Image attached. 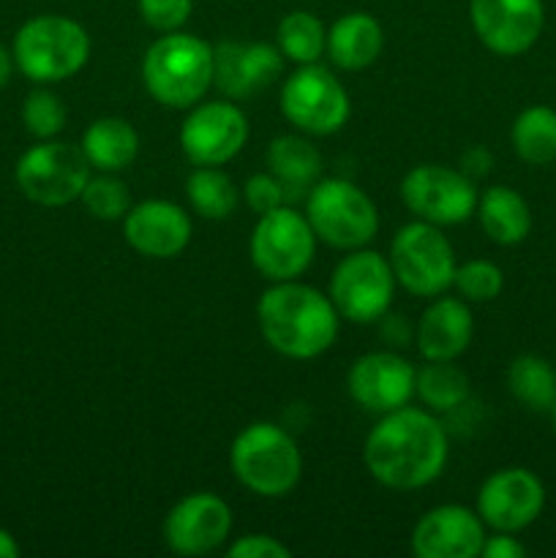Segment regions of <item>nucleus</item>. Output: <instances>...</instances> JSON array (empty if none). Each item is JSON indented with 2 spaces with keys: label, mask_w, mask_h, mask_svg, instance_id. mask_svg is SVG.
Returning <instances> with one entry per match:
<instances>
[{
  "label": "nucleus",
  "mask_w": 556,
  "mask_h": 558,
  "mask_svg": "<svg viewBox=\"0 0 556 558\" xmlns=\"http://www.w3.org/2000/svg\"><path fill=\"white\" fill-rule=\"evenodd\" d=\"M485 543V523L469 507L442 505L425 512L412 532L418 558H474Z\"/></svg>",
  "instance_id": "18"
},
{
  "label": "nucleus",
  "mask_w": 556,
  "mask_h": 558,
  "mask_svg": "<svg viewBox=\"0 0 556 558\" xmlns=\"http://www.w3.org/2000/svg\"><path fill=\"white\" fill-rule=\"evenodd\" d=\"M469 20L474 33L494 54L518 58L543 36V0H472Z\"/></svg>",
  "instance_id": "15"
},
{
  "label": "nucleus",
  "mask_w": 556,
  "mask_h": 558,
  "mask_svg": "<svg viewBox=\"0 0 556 558\" xmlns=\"http://www.w3.org/2000/svg\"><path fill=\"white\" fill-rule=\"evenodd\" d=\"M16 185L31 202L41 207H63L80 199L90 180V161L82 147L69 142L44 140L22 153L16 161Z\"/></svg>",
  "instance_id": "8"
},
{
  "label": "nucleus",
  "mask_w": 556,
  "mask_h": 558,
  "mask_svg": "<svg viewBox=\"0 0 556 558\" xmlns=\"http://www.w3.org/2000/svg\"><path fill=\"white\" fill-rule=\"evenodd\" d=\"M414 392L431 412H452L469 398V379L452 360H428V365L418 371Z\"/></svg>",
  "instance_id": "28"
},
{
  "label": "nucleus",
  "mask_w": 556,
  "mask_h": 558,
  "mask_svg": "<svg viewBox=\"0 0 556 558\" xmlns=\"http://www.w3.org/2000/svg\"><path fill=\"white\" fill-rule=\"evenodd\" d=\"M80 199L85 210L93 218H101V221H118L131 210L129 189L118 178H109V172H104V178L87 180Z\"/></svg>",
  "instance_id": "31"
},
{
  "label": "nucleus",
  "mask_w": 556,
  "mask_h": 558,
  "mask_svg": "<svg viewBox=\"0 0 556 558\" xmlns=\"http://www.w3.org/2000/svg\"><path fill=\"white\" fill-rule=\"evenodd\" d=\"M551 420H554V430H556V403H554V409H551Z\"/></svg>",
  "instance_id": "40"
},
{
  "label": "nucleus",
  "mask_w": 556,
  "mask_h": 558,
  "mask_svg": "<svg viewBox=\"0 0 556 558\" xmlns=\"http://www.w3.org/2000/svg\"><path fill=\"white\" fill-rule=\"evenodd\" d=\"M474 336L472 311L463 300L439 298L423 311L418 325V349L425 360H456Z\"/></svg>",
  "instance_id": "21"
},
{
  "label": "nucleus",
  "mask_w": 556,
  "mask_h": 558,
  "mask_svg": "<svg viewBox=\"0 0 556 558\" xmlns=\"http://www.w3.org/2000/svg\"><path fill=\"white\" fill-rule=\"evenodd\" d=\"M545 507V488L534 472L523 466L499 469L478 494V515L494 532L516 534L532 526Z\"/></svg>",
  "instance_id": "14"
},
{
  "label": "nucleus",
  "mask_w": 556,
  "mask_h": 558,
  "mask_svg": "<svg viewBox=\"0 0 556 558\" xmlns=\"http://www.w3.org/2000/svg\"><path fill=\"white\" fill-rule=\"evenodd\" d=\"M185 196L196 216L207 218V221L229 218L238 207V189L216 167H200L196 172H191V178L185 180Z\"/></svg>",
  "instance_id": "29"
},
{
  "label": "nucleus",
  "mask_w": 556,
  "mask_h": 558,
  "mask_svg": "<svg viewBox=\"0 0 556 558\" xmlns=\"http://www.w3.org/2000/svg\"><path fill=\"white\" fill-rule=\"evenodd\" d=\"M483 558H523L527 556V548L518 543L512 534L496 532L494 537H485L483 550H480Z\"/></svg>",
  "instance_id": "37"
},
{
  "label": "nucleus",
  "mask_w": 556,
  "mask_h": 558,
  "mask_svg": "<svg viewBox=\"0 0 556 558\" xmlns=\"http://www.w3.org/2000/svg\"><path fill=\"white\" fill-rule=\"evenodd\" d=\"M229 466L238 483L262 499L292 494L303 474V456L292 436L276 423H251L234 436Z\"/></svg>",
  "instance_id": "4"
},
{
  "label": "nucleus",
  "mask_w": 556,
  "mask_h": 558,
  "mask_svg": "<svg viewBox=\"0 0 556 558\" xmlns=\"http://www.w3.org/2000/svg\"><path fill=\"white\" fill-rule=\"evenodd\" d=\"M305 218L316 238L341 251L365 248L379 229V213L371 196L341 178L316 180L311 185Z\"/></svg>",
  "instance_id": "6"
},
{
  "label": "nucleus",
  "mask_w": 556,
  "mask_h": 558,
  "mask_svg": "<svg viewBox=\"0 0 556 558\" xmlns=\"http://www.w3.org/2000/svg\"><path fill=\"white\" fill-rule=\"evenodd\" d=\"M245 202H249V207L256 216H265V213L276 210V207H281L287 202V191H283V185L270 172L254 174L245 183Z\"/></svg>",
  "instance_id": "35"
},
{
  "label": "nucleus",
  "mask_w": 556,
  "mask_h": 558,
  "mask_svg": "<svg viewBox=\"0 0 556 558\" xmlns=\"http://www.w3.org/2000/svg\"><path fill=\"white\" fill-rule=\"evenodd\" d=\"M401 199L420 221L436 227H452L478 210V189L467 172L442 167V163H420L401 180Z\"/></svg>",
  "instance_id": "12"
},
{
  "label": "nucleus",
  "mask_w": 556,
  "mask_h": 558,
  "mask_svg": "<svg viewBox=\"0 0 556 558\" xmlns=\"http://www.w3.org/2000/svg\"><path fill=\"white\" fill-rule=\"evenodd\" d=\"M267 167L287 191V199H298L311 191L322 174V156L303 136H278L267 147Z\"/></svg>",
  "instance_id": "25"
},
{
  "label": "nucleus",
  "mask_w": 556,
  "mask_h": 558,
  "mask_svg": "<svg viewBox=\"0 0 556 558\" xmlns=\"http://www.w3.org/2000/svg\"><path fill=\"white\" fill-rule=\"evenodd\" d=\"M516 156L529 167H548L556 161V109L545 104L527 107L510 129Z\"/></svg>",
  "instance_id": "26"
},
{
  "label": "nucleus",
  "mask_w": 556,
  "mask_h": 558,
  "mask_svg": "<svg viewBox=\"0 0 556 558\" xmlns=\"http://www.w3.org/2000/svg\"><path fill=\"white\" fill-rule=\"evenodd\" d=\"M316 251V234L309 218L292 207H276L256 221L249 254L267 281H294L309 270Z\"/></svg>",
  "instance_id": "10"
},
{
  "label": "nucleus",
  "mask_w": 556,
  "mask_h": 558,
  "mask_svg": "<svg viewBox=\"0 0 556 558\" xmlns=\"http://www.w3.org/2000/svg\"><path fill=\"white\" fill-rule=\"evenodd\" d=\"M278 49L292 63H316L327 49V31L311 11H289L278 22Z\"/></svg>",
  "instance_id": "30"
},
{
  "label": "nucleus",
  "mask_w": 556,
  "mask_h": 558,
  "mask_svg": "<svg viewBox=\"0 0 556 558\" xmlns=\"http://www.w3.org/2000/svg\"><path fill=\"white\" fill-rule=\"evenodd\" d=\"M418 371L392 352H371L352 363L347 387L352 401L365 412L387 414L407 407L414 396Z\"/></svg>",
  "instance_id": "17"
},
{
  "label": "nucleus",
  "mask_w": 556,
  "mask_h": 558,
  "mask_svg": "<svg viewBox=\"0 0 556 558\" xmlns=\"http://www.w3.org/2000/svg\"><path fill=\"white\" fill-rule=\"evenodd\" d=\"M281 112L303 134L330 136L347 125L352 104L333 71L319 63H305L283 82Z\"/></svg>",
  "instance_id": "9"
},
{
  "label": "nucleus",
  "mask_w": 556,
  "mask_h": 558,
  "mask_svg": "<svg viewBox=\"0 0 556 558\" xmlns=\"http://www.w3.org/2000/svg\"><path fill=\"white\" fill-rule=\"evenodd\" d=\"M9 76H11V54L0 47V87L9 82Z\"/></svg>",
  "instance_id": "39"
},
{
  "label": "nucleus",
  "mask_w": 556,
  "mask_h": 558,
  "mask_svg": "<svg viewBox=\"0 0 556 558\" xmlns=\"http://www.w3.org/2000/svg\"><path fill=\"white\" fill-rule=\"evenodd\" d=\"M229 558H289L292 550L281 543V539L270 537V534H245L240 537L232 548L227 550Z\"/></svg>",
  "instance_id": "36"
},
{
  "label": "nucleus",
  "mask_w": 556,
  "mask_h": 558,
  "mask_svg": "<svg viewBox=\"0 0 556 558\" xmlns=\"http://www.w3.org/2000/svg\"><path fill=\"white\" fill-rule=\"evenodd\" d=\"M507 390L529 412L551 414L556 403V371L540 354H518L507 368Z\"/></svg>",
  "instance_id": "27"
},
{
  "label": "nucleus",
  "mask_w": 556,
  "mask_h": 558,
  "mask_svg": "<svg viewBox=\"0 0 556 558\" xmlns=\"http://www.w3.org/2000/svg\"><path fill=\"white\" fill-rule=\"evenodd\" d=\"M385 47V31L379 20L365 11H352L333 22L327 31V52L333 63L343 71H363L382 54Z\"/></svg>",
  "instance_id": "22"
},
{
  "label": "nucleus",
  "mask_w": 556,
  "mask_h": 558,
  "mask_svg": "<svg viewBox=\"0 0 556 558\" xmlns=\"http://www.w3.org/2000/svg\"><path fill=\"white\" fill-rule=\"evenodd\" d=\"M123 238L136 254L172 259L191 243V218L174 202H140L123 216Z\"/></svg>",
  "instance_id": "19"
},
{
  "label": "nucleus",
  "mask_w": 556,
  "mask_h": 558,
  "mask_svg": "<svg viewBox=\"0 0 556 558\" xmlns=\"http://www.w3.org/2000/svg\"><path fill=\"white\" fill-rule=\"evenodd\" d=\"M82 153L90 167L112 174L134 163L136 153H140V136L129 120L98 118L87 125L85 136H82Z\"/></svg>",
  "instance_id": "24"
},
{
  "label": "nucleus",
  "mask_w": 556,
  "mask_h": 558,
  "mask_svg": "<svg viewBox=\"0 0 556 558\" xmlns=\"http://www.w3.org/2000/svg\"><path fill=\"white\" fill-rule=\"evenodd\" d=\"M452 287L472 303H491L505 289V272L499 265L488 259H472L456 270Z\"/></svg>",
  "instance_id": "32"
},
{
  "label": "nucleus",
  "mask_w": 556,
  "mask_h": 558,
  "mask_svg": "<svg viewBox=\"0 0 556 558\" xmlns=\"http://www.w3.org/2000/svg\"><path fill=\"white\" fill-rule=\"evenodd\" d=\"M478 218L496 245H518L532 232V210L510 185H491L478 196Z\"/></svg>",
  "instance_id": "23"
},
{
  "label": "nucleus",
  "mask_w": 556,
  "mask_h": 558,
  "mask_svg": "<svg viewBox=\"0 0 556 558\" xmlns=\"http://www.w3.org/2000/svg\"><path fill=\"white\" fill-rule=\"evenodd\" d=\"M232 532V510L216 494H191L169 510L164 539L178 556H205L227 543Z\"/></svg>",
  "instance_id": "16"
},
{
  "label": "nucleus",
  "mask_w": 556,
  "mask_h": 558,
  "mask_svg": "<svg viewBox=\"0 0 556 558\" xmlns=\"http://www.w3.org/2000/svg\"><path fill=\"white\" fill-rule=\"evenodd\" d=\"M216 74L213 47L191 33L158 38L142 60V82L161 107L191 109L207 96Z\"/></svg>",
  "instance_id": "3"
},
{
  "label": "nucleus",
  "mask_w": 556,
  "mask_h": 558,
  "mask_svg": "<svg viewBox=\"0 0 556 558\" xmlns=\"http://www.w3.org/2000/svg\"><path fill=\"white\" fill-rule=\"evenodd\" d=\"M396 283L390 259L376 251L354 248L333 270L330 300L338 316L354 325H368L387 314Z\"/></svg>",
  "instance_id": "11"
},
{
  "label": "nucleus",
  "mask_w": 556,
  "mask_h": 558,
  "mask_svg": "<svg viewBox=\"0 0 556 558\" xmlns=\"http://www.w3.org/2000/svg\"><path fill=\"white\" fill-rule=\"evenodd\" d=\"M338 311L330 298L309 283L276 281L256 305L262 338L289 360H314L338 336Z\"/></svg>",
  "instance_id": "2"
},
{
  "label": "nucleus",
  "mask_w": 556,
  "mask_h": 558,
  "mask_svg": "<svg viewBox=\"0 0 556 558\" xmlns=\"http://www.w3.org/2000/svg\"><path fill=\"white\" fill-rule=\"evenodd\" d=\"M20 556V545L11 537L5 529H0V558H16Z\"/></svg>",
  "instance_id": "38"
},
{
  "label": "nucleus",
  "mask_w": 556,
  "mask_h": 558,
  "mask_svg": "<svg viewBox=\"0 0 556 558\" xmlns=\"http://www.w3.org/2000/svg\"><path fill=\"white\" fill-rule=\"evenodd\" d=\"M396 281L418 298H439L456 281V251L436 223L414 221L396 232L390 245Z\"/></svg>",
  "instance_id": "7"
},
{
  "label": "nucleus",
  "mask_w": 556,
  "mask_h": 558,
  "mask_svg": "<svg viewBox=\"0 0 556 558\" xmlns=\"http://www.w3.org/2000/svg\"><path fill=\"white\" fill-rule=\"evenodd\" d=\"M136 5H140V16L145 20V25L161 33L183 27L194 11V0H136Z\"/></svg>",
  "instance_id": "34"
},
{
  "label": "nucleus",
  "mask_w": 556,
  "mask_h": 558,
  "mask_svg": "<svg viewBox=\"0 0 556 558\" xmlns=\"http://www.w3.org/2000/svg\"><path fill=\"white\" fill-rule=\"evenodd\" d=\"M22 123L36 140H52L65 129L63 101L49 90H33L22 104Z\"/></svg>",
  "instance_id": "33"
},
{
  "label": "nucleus",
  "mask_w": 556,
  "mask_h": 558,
  "mask_svg": "<svg viewBox=\"0 0 556 558\" xmlns=\"http://www.w3.org/2000/svg\"><path fill=\"white\" fill-rule=\"evenodd\" d=\"M249 120L232 101L194 104L180 125V147L196 167H221L243 150Z\"/></svg>",
  "instance_id": "13"
},
{
  "label": "nucleus",
  "mask_w": 556,
  "mask_h": 558,
  "mask_svg": "<svg viewBox=\"0 0 556 558\" xmlns=\"http://www.w3.org/2000/svg\"><path fill=\"white\" fill-rule=\"evenodd\" d=\"M447 434L425 409L401 407L382 414L363 447L371 477L390 490H418L434 483L447 463Z\"/></svg>",
  "instance_id": "1"
},
{
  "label": "nucleus",
  "mask_w": 556,
  "mask_h": 558,
  "mask_svg": "<svg viewBox=\"0 0 556 558\" xmlns=\"http://www.w3.org/2000/svg\"><path fill=\"white\" fill-rule=\"evenodd\" d=\"M216 74L213 82L229 98H249L265 90L281 74V49L270 44H218L213 49Z\"/></svg>",
  "instance_id": "20"
},
{
  "label": "nucleus",
  "mask_w": 556,
  "mask_h": 558,
  "mask_svg": "<svg viewBox=\"0 0 556 558\" xmlns=\"http://www.w3.org/2000/svg\"><path fill=\"white\" fill-rule=\"evenodd\" d=\"M90 58V36L63 14H38L14 36V63L38 85L63 82L80 74Z\"/></svg>",
  "instance_id": "5"
}]
</instances>
